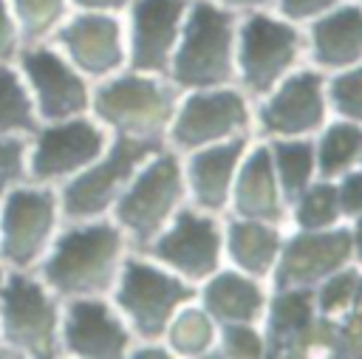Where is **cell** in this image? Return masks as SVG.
<instances>
[{"label":"cell","instance_id":"6da1fadb","mask_svg":"<svg viewBox=\"0 0 362 359\" xmlns=\"http://www.w3.org/2000/svg\"><path fill=\"white\" fill-rule=\"evenodd\" d=\"M124 249L127 237L110 215L65 220L34 271L59 300L107 297L127 257Z\"/></svg>","mask_w":362,"mask_h":359},{"label":"cell","instance_id":"7a4b0ae2","mask_svg":"<svg viewBox=\"0 0 362 359\" xmlns=\"http://www.w3.org/2000/svg\"><path fill=\"white\" fill-rule=\"evenodd\" d=\"M62 300L40 280L37 271H8L3 280L0 348L11 359L59 356Z\"/></svg>","mask_w":362,"mask_h":359},{"label":"cell","instance_id":"3957f363","mask_svg":"<svg viewBox=\"0 0 362 359\" xmlns=\"http://www.w3.org/2000/svg\"><path fill=\"white\" fill-rule=\"evenodd\" d=\"M65 223L59 189L23 181L0 198V266L34 271Z\"/></svg>","mask_w":362,"mask_h":359},{"label":"cell","instance_id":"277c9868","mask_svg":"<svg viewBox=\"0 0 362 359\" xmlns=\"http://www.w3.org/2000/svg\"><path fill=\"white\" fill-rule=\"evenodd\" d=\"M175 110V96L153 73L122 68L90 90V116L110 136L158 139Z\"/></svg>","mask_w":362,"mask_h":359},{"label":"cell","instance_id":"5b68a950","mask_svg":"<svg viewBox=\"0 0 362 359\" xmlns=\"http://www.w3.org/2000/svg\"><path fill=\"white\" fill-rule=\"evenodd\" d=\"M158 150H161V139L110 136V141L99 158H93L85 170H79L74 178H68L62 187H57L65 220L110 215L116 198L130 184L136 170Z\"/></svg>","mask_w":362,"mask_h":359},{"label":"cell","instance_id":"8992f818","mask_svg":"<svg viewBox=\"0 0 362 359\" xmlns=\"http://www.w3.org/2000/svg\"><path fill=\"white\" fill-rule=\"evenodd\" d=\"M107 297L141 342H156L167 331L175 308L187 302L192 291L178 277L161 271L150 260L127 254Z\"/></svg>","mask_w":362,"mask_h":359},{"label":"cell","instance_id":"52a82bcc","mask_svg":"<svg viewBox=\"0 0 362 359\" xmlns=\"http://www.w3.org/2000/svg\"><path fill=\"white\" fill-rule=\"evenodd\" d=\"M110 133L90 116L40 122L28 136V181L62 187L105 153Z\"/></svg>","mask_w":362,"mask_h":359},{"label":"cell","instance_id":"ba28073f","mask_svg":"<svg viewBox=\"0 0 362 359\" xmlns=\"http://www.w3.org/2000/svg\"><path fill=\"white\" fill-rule=\"evenodd\" d=\"M181 201V170L175 155L158 150L153 153L130 178V184L116 198L110 218L124 232V237L141 249L164 229L167 218Z\"/></svg>","mask_w":362,"mask_h":359},{"label":"cell","instance_id":"9c48e42d","mask_svg":"<svg viewBox=\"0 0 362 359\" xmlns=\"http://www.w3.org/2000/svg\"><path fill=\"white\" fill-rule=\"evenodd\" d=\"M40 122L90 113L93 82L82 76L54 42H25L14 59Z\"/></svg>","mask_w":362,"mask_h":359},{"label":"cell","instance_id":"30bf717a","mask_svg":"<svg viewBox=\"0 0 362 359\" xmlns=\"http://www.w3.org/2000/svg\"><path fill=\"white\" fill-rule=\"evenodd\" d=\"M173 79L187 88L226 82L232 73V17L212 3H198L181 31Z\"/></svg>","mask_w":362,"mask_h":359},{"label":"cell","instance_id":"8fae6325","mask_svg":"<svg viewBox=\"0 0 362 359\" xmlns=\"http://www.w3.org/2000/svg\"><path fill=\"white\" fill-rule=\"evenodd\" d=\"M48 42L90 82L127 68L124 23L110 11H71Z\"/></svg>","mask_w":362,"mask_h":359},{"label":"cell","instance_id":"7c38bea8","mask_svg":"<svg viewBox=\"0 0 362 359\" xmlns=\"http://www.w3.org/2000/svg\"><path fill=\"white\" fill-rule=\"evenodd\" d=\"M133 331L110 297L62 300L59 356L79 359H119L127 356Z\"/></svg>","mask_w":362,"mask_h":359},{"label":"cell","instance_id":"4fadbf2b","mask_svg":"<svg viewBox=\"0 0 362 359\" xmlns=\"http://www.w3.org/2000/svg\"><path fill=\"white\" fill-rule=\"evenodd\" d=\"M124 23L127 68L144 73H161L170 65L178 20L184 14L181 0H130Z\"/></svg>","mask_w":362,"mask_h":359},{"label":"cell","instance_id":"5bb4252c","mask_svg":"<svg viewBox=\"0 0 362 359\" xmlns=\"http://www.w3.org/2000/svg\"><path fill=\"white\" fill-rule=\"evenodd\" d=\"M218 249H221V235L218 226L209 218H198L189 209H181L175 215V223L164 232H158L147 252L158 260L167 263L170 269L187 274V277H206L218 266Z\"/></svg>","mask_w":362,"mask_h":359},{"label":"cell","instance_id":"9a60e30c","mask_svg":"<svg viewBox=\"0 0 362 359\" xmlns=\"http://www.w3.org/2000/svg\"><path fill=\"white\" fill-rule=\"evenodd\" d=\"M297 31L286 23H277L272 17L255 14L243 23L240 31V68L243 82L263 93L272 88V82L291 65L297 54Z\"/></svg>","mask_w":362,"mask_h":359},{"label":"cell","instance_id":"2e32d148","mask_svg":"<svg viewBox=\"0 0 362 359\" xmlns=\"http://www.w3.org/2000/svg\"><path fill=\"white\" fill-rule=\"evenodd\" d=\"M246 107L235 90L218 93H192L173 122V141L178 147H195L204 141H215L243 127Z\"/></svg>","mask_w":362,"mask_h":359},{"label":"cell","instance_id":"e0dca14e","mask_svg":"<svg viewBox=\"0 0 362 359\" xmlns=\"http://www.w3.org/2000/svg\"><path fill=\"white\" fill-rule=\"evenodd\" d=\"M351 252V235L348 232H328V235H303L288 243L277 283L280 286H297L320 280L331 271H337Z\"/></svg>","mask_w":362,"mask_h":359},{"label":"cell","instance_id":"ac0fdd59","mask_svg":"<svg viewBox=\"0 0 362 359\" xmlns=\"http://www.w3.org/2000/svg\"><path fill=\"white\" fill-rule=\"evenodd\" d=\"M266 130L274 133H305L322 122V96H320V76L317 73H297L291 76L272 102L260 110Z\"/></svg>","mask_w":362,"mask_h":359},{"label":"cell","instance_id":"d6986e66","mask_svg":"<svg viewBox=\"0 0 362 359\" xmlns=\"http://www.w3.org/2000/svg\"><path fill=\"white\" fill-rule=\"evenodd\" d=\"M314 59L325 68H339L362 57V8L345 6L311 28Z\"/></svg>","mask_w":362,"mask_h":359},{"label":"cell","instance_id":"ffe728a7","mask_svg":"<svg viewBox=\"0 0 362 359\" xmlns=\"http://www.w3.org/2000/svg\"><path fill=\"white\" fill-rule=\"evenodd\" d=\"M243 153V139L209 147L204 153H198L189 164V184L195 189L198 204L209 206V209H221L226 201V189H229V178L235 172V164Z\"/></svg>","mask_w":362,"mask_h":359},{"label":"cell","instance_id":"44dd1931","mask_svg":"<svg viewBox=\"0 0 362 359\" xmlns=\"http://www.w3.org/2000/svg\"><path fill=\"white\" fill-rule=\"evenodd\" d=\"M235 201H238L240 215H246V218H263V220L280 218L274 178H272V155L266 147H257L252 153V158L243 164Z\"/></svg>","mask_w":362,"mask_h":359},{"label":"cell","instance_id":"7402d4cb","mask_svg":"<svg viewBox=\"0 0 362 359\" xmlns=\"http://www.w3.org/2000/svg\"><path fill=\"white\" fill-rule=\"evenodd\" d=\"M204 302H206V308H209L218 319H223V322H246V319H252V317L260 311L263 294H260V288H257L255 283H249L246 277L226 271V274H218V277L206 286Z\"/></svg>","mask_w":362,"mask_h":359},{"label":"cell","instance_id":"603a6c76","mask_svg":"<svg viewBox=\"0 0 362 359\" xmlns=\"http://www.w3.org/2000/svg\"><path fill=\"white\" fill-rule=\"evenodd\" d=\"M40 124L31 93L14 62H0V136H31Z\"/></svg>","mask_w":362,"mask_h":359},{"label":"cell","instance_id":"cb8c5ba5","mask_svg":"<svg viewBox=\"0 0 362 359\" xmlns=\"http://www.w3.org/2000/svg\"><path fill=\"white\" fill-rule=\"evenodd\" d=\"M229 252L240 269H246L252 274H266L277 254V232H272L269 226L252 223V220L232 223Z\"/></svg>","mask_w":362,"mask_h":359},{"label":"cell","instance_id":"d4e9b609","mask_svg":"<svg viewBox=\"0 0 362 359\" xmlns=\"http://www.w3.org/2000/svg\"><path fill=\"white\" fill-rule=\"evenodd\" d=\"M23 42H48L71 14L68 0H8Z\"/></svg>","mask_w":362,"mask_h":359},{"label":"cell","instance_id":"484cf974","mask_svg":"<svg viewBox=\"0 0 362 359\" xmlns=\"http://www.w3.org/2000/svg\"><path fill=\"white\" fill-rule=\"evenodd\" d=\"M362 147V130L354 124H334L322 136L320 144V170L322 175H334L351 164V158Z\"/></svg>","mask_w":362,"mask_h":359},{"label":"cell","instance_id":"4316f807","mask_svg":"<svg viewBox=\"0 0 362 359\" xmlns=\"http://www.w3.org/2000/svg\"><path fill=\"white\" fill-rule=\"evenodd\" d=\"M277 153V167H280V178H283V189L288 198H294L314 167V147L308 141H277L274 144Z\"/></svg>","mask_w":362,"mask_h":359},{"label":"cell","instance_id":"83f0119b","mask_svg":"<svg viewBox=\"0 0 362 359\" xmlns=\"http://www.w3.org/2000/svg\"><path fill=\"white\" fill-rule=\"evenodd\" d=\"M167 334H170L173 351H178V353H201L212 342V322L201 311L187 308L181 314H173V319L167 325Z\"/></svg>","mask_w":362,"mask_h":359},{"label":"cell","instance_id":"f1b7e54d","mask_svg":"<svg viewBox=\"0 0 362 359\" xmlns=\"http://www.w3.org/2000/svg\"><path fill=\"white\" fill-rule=\"evenodd\" d=\"M28 181V136H0V198Z\"/></svg>","mask_w":362,"mask_h":359},{"label":"cell","instance_id":"f546056e","mask_svg":"<svg viewBox=\"0 0 362 359\" xmlns=\"http://www.w3.org/2000/svg\"><path fill=\"white\" fill-rule=\"evenodd\" d=\"M337 215H339V198H337V189L328 184L314 187L300 201V209H297V220L305 229H322V226L334 223Z\"/></svg>","mask_w":362,"mask_h":359},{"label":"cell","instance_id":"4dcf8cb0","mask_svg":"<svg viewBox=\"0 0 362 359\" xmlns=\"http://www.w3.org/2000/svg\"><path fill=\"white\" fill-rule=\"evenodd\" d=\"M311 317V300L308 294H283L274 308H272V322H269V331L274 336H288L294 331H300Z\"/></svg>","mask_w":362,"mask_h":359},{"label":"cell","instance_id":"1f68e13d","mask_svg":"<svg viewBox=\"0 0 362 359\" xmlns=\"http://www.w3.org/2000/svg\"><path fill=\"white\" fill-rule=\"evenodd\" d=\"M331 99L342 116L362 119V68L337 76L331 82Z\"/></svg>","mask_w":362,"mask_h":359},{"label":"cell","instance_id":"d6a6232c","mask_svg":"<svg viewBox=\"0 0 362 359\" xmlns=\"http://www.w3.org/2000/svg\"><path fill=\"white\" fill-rule=\"evenodd\" d=\"M23 34L8 8V0H0V62H14L23 48Z\"/></svg>","mask_w":362,"mask_h":359},{"label":"cell","instance_id":"836d02e7","mask_svg":"<svg viewBox=\"0 0 362 359\" xmlns=\"http://www.w3.org/2000/svg\"><path fill=\"white\" fill-rule=\"evenodd\" d=\"M223 353H232V356H257L260 353V339L246 325H226V331H223Z\"/></svg>","mask_w":362,"mask_h":359},{"label":"cell","instance_id":"e575fe53","mask_svg":"<svg viewBox=\"0 0 362 359\" xmlns=\"http://www.w3.org/2000/svg\"><path fill=\"white\" fill-rule=\"evenodd\" d=\"M354 286H356V274H354V271H345V274H339L337 280H331V286H328L325 294H322V308L328 311V308L345 302V300L351 297Z\"/></svg>","mask_w":362,"mask_h":359},{"label":"cell","instance_id":"d590c367","mask_svg":"<svg viewBox=\"0 0 362 359\" xmlns=\"http://www.w3.org/2000/svg\"><path fill=\"white\" fill-rule=\"evenodd\" d=\"M337 198L345 212H359L362 209V172L348 175L345 184L337 189Z\"/></svg>","mask_w":362,"mask_h":359},{"label":"cell","instance_id":"8d00e7d4","mask_svg":"<svg viewBox=\"0 0 362 359\" xmlns=\"http://www.w3.org/2000/svg\"><path fill=\"white\" fill-rule=\"evenodd\" d=\"M334 3H337V0H283L280 6H283V14H286V17L300 20V17H308V14H317V11L328 8V6H334Z\"/></svg>","mask_w":362,"mask_h":359},{"label":"cell","instance_id":"74e56055","mask_svg":"<svg viewBox=\"0 0 362 359\" xmlns=\"http://www.w3.org/2000/svg\"><path fill=\"white\" fill-rule=\"evenodd\" d=\"M68 3H71V11H110V14H122L130 0H68Z\"/></svg>","mask_w":362,"mask_h":359},{"label":"cell","instance_id":"f35d334b","mask_svg":"<svg viewBox=\"0 0 362 359\" xmlns=\"http://www.w3.org/2000/svg\"><path fill=\"white\" fill-rule=\"evenodd\" d=\"M130 353H133V356H167L164 348H133Z\"/></svg>","mask_w":362,"mask_h":359},{"label":"cell","instance_id":"ab89813d","mask_svg":"<svg viewBox=\"0 0 362 359\" xmlns=\"http://www.w3.org/2000/svg\"><path fill=\"white\" fill-rule=\"evenodd\" d=\"M223 3H232V6H257V3H269V0H223Z\"/></svg>","mask_w":362,"mask_h":359},{"label":"cell","instance_id":"60d3db41","mask_svg":"<svg viewBox=\"0 0 362 359\" xmlns=\"http://www.w3.org/2000/svg\"><path fill=\"white\" fill-rule=\"evenodd\" d=\"M3 280H6V269L0 266V314H3ZM0 356H3V348H0Z\"/></svg>","mask_w":362,"mask_h":359},{"label":"cell","instance_id":"b9f144b4","mask_svg":"<svg viewBox=\"0 0 362 359\" xmlns=\"http://www.w3.org/2000/svg\"><path fill=\"white\" fill-rule=\"evenodd\" d=\"M356 246H359V257H362V220L356 226Z\"/></svg>","mask_w":362,"mask_h":359}]
</instances>
